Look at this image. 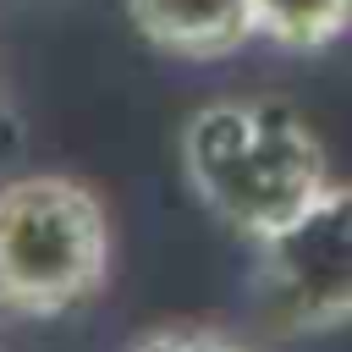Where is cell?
Instances as JSON below:
<instances>
[{"label": "cell", "instance_id": "6da1fadb", "mask_svg": "<svg viewBox=\"0 0 352 352\" xmlns=\"http://www.w3.org/2000/svg\"><path fill=\"white\" fill-rule=\"evenodd\" d=\"M182 170L192 198L253 248L330 187L324 143L286 99L198 104L182 126Z\"/></svg>", "mask_w": 352, "mask_h": 352}, {"label": "cell", "instance_id": "7a4b0ae2", "mask_svg": "<svg viewBox=\"0 0 352 352\" xmlns=\"http://www.w3.org/2000/svg\"><path fill=\"white\" fill-rule=\"evenodd\" d=\"M110 275V214L77 176L38 170L0 187V314L55 319L99 297Z\"/></svg>", "mask_w": 352, "mask_h": 352}, {"label": "cell", "instance_id": "3957f363", "mask_svg": "<svg viewBox=\"0 0 352 352\" xmlns=\"http://www.w3.org/2000/svg\"><path fill=\"white\" fill-rule=\"evenodd\" d=\"M258 302L286 336L352 324V182H330L258 242Z\"/></svg>", "mask_w": 352, "mask_h": 352}, {"label": "cell", "instance_id": "277c9868", "mask_svg": "<svg viewBox=\"0 0 352 352\" xmlns=\"http://www.w3.org/2000/svg\"><path fill=\"white\" fill-rule=\"evenodd\" d=\"M126 11L154 50L187 60H220L258 33L253 0H126Z\"/></svg>", "mask_w": 352, "mask_h": 352}, {"label": "cell", "instance_id": "5b68a950", "mask_svg": "<svg viewBox=\"0 0 352 352\" xmlns=\"http://www.w3.org/2000/svg\"><path fill=\"white\" fill-rule=\"evenodd\" d=\"M258 33L286 50H324L352 28V0H253Z\"/></svg>", "mask_w": 352, "mask_h": 352}, {"label": "cell", "instance_id": "8992f818", "mask_svg": "<svg viewBox=\"0 0 352 352\" xmlns=\"http://www.w3.org/2000/svg\"><path fill=\"white\" fill-rule=\"evenodd\" d=\"M132 352H253V346H242L236 336H220V330H154Z\"/></svg>", "mask_w": 352, "mask_h": 352}]
</instances>
